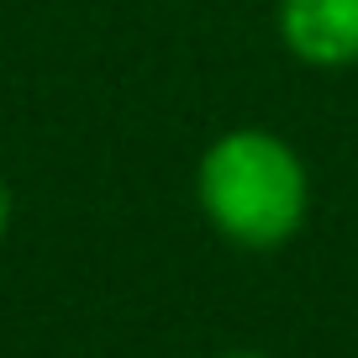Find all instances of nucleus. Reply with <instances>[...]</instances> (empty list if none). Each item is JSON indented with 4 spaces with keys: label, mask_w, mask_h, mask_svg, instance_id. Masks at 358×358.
Wrapping results in <instances>:
<instances>
[{
    "label": "nucleus",
    "mask_w": 358,
    "mask_h": 358,
    "mask_svg": "<svg viewBox=\"0 0 358 358\" xmlns=\"http://www.w3.org/2000/svg\"><path fill=\"white\" fill-rule=\"evenodd\" d=\"M195 190H201L206 222L227 243L253 248V253L285 248L311 211V179H306L301 153L258 127H237L206 148Z\"/></svg>",
    "instance_id": "1"
},
{
    "label": "nucleus",
    "mask_w": 358,
    "mask_h": 358,
    "mask_svg": "<svg viewBox=\"0 0 358 358\" xmlns=\"http://www.w3.org/2000/svg\"><path fill=\"white\" fill-rule=\"evenodd\" d=\"M280 37L311 69H353L358 0H280Z\"/></svg>",
    "instance_id": "2"
},
{
    "label": "nucleus",
    "mask_w": 358,
    "mask_h": 358,
    "mask_svg": "<svg viewBox=\"0 0 358 358\" xmlns=\"http://www.w3.org/2000/svg\"><path fill=\"white\" fill-rule=\"evenodd\" d=\"M11 232V190H6V179H0V237Z\"/></svg>",
    "instance_id": "3"
},
{
    "label": "nucleus",
    "mask_w": 358,
    "mask_h": 358,
    "mask_svg": "<svg viewBox=\"0 0 358 358\" xmlns=\"http://www.w3.org/2000/svg\"><path fill=\"white\" fill-rule=\"evenodd\" d=\"M222 358H264V353H222Z\"/></svg>",
    "instance_id": "4"
}]
</instances>
